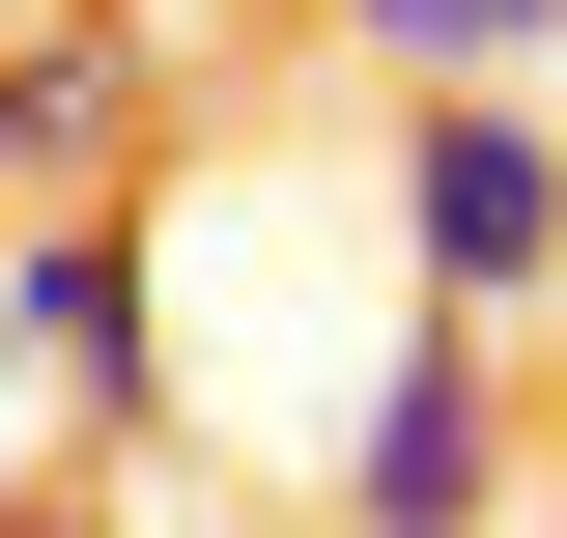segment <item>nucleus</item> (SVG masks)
Returning a JSON list of instances; mask_svg holds the SVG:
<instances>
[{
	"mask_svg": "<svg viewBox=\"0 0 567 538\" xmlns=\"http://www.w3.org/2000/svg\"><path fill=\"white\" fill-rule=\"evenodd\" d=\"M341 58L369 85H539L567 29H539V0H341Z\"/></svg>",
	"mask_w": 567,
	"mask_h": 538,
	"instance_id": "4",
	"label": "nucleus"
},
{
	"mask_svg": "<svg viewBox=\"0 0 567 538\" xmlns=\"http://www.w3.org/2000/svg\"><path fill=\"white\" fill-rule=\"evenodd\" d=\"M539 29H567V0H539Z\"/></svg>",
	"mask_w": 567,
	"mask_h": 538,
	"instance_id": "7",
	"label": "nucleus"
},
{
	"mask_svg": "<svg viewBox=\"0 0 567 538\" xmlns=\"http://www.w3.org/2000/svg\"><path fill=\"white\" fill-rule=\"evenodd\" d=\"M0 397H58V425H171L142 199H29V227H0Z\"/></svg>",
	"mask_w": 567,
	"mask_h": 538,
	"instance_id": "2",
	"label": "nucleus"
},
{
	"mask_svg": "<svg viewBox=\"0 0 567 538\" xmlns=\"http://www.w3.org/2000/svg\"><path fill=\"white\" fill-rule=\"evenodd\" d=\"M0 538H29V482H0Z\"/></svg>",
	"mask_w": 567,
	"mask_h": 538,
	"instance_id": "6",
	"label": "nucleus"
},
{
	"mask_svg": "<svg viewBox=\"0 0 567 538\" xmlns=\"http://www.w3.org/2000/svg\"><path fill=\"white\" fill-rule=\"evenodd\" d=\"M511 425H539V397H511V340L425 312L398 369L341 397V538H511Z\"/></svg>",
	"mask_w": 567,
	"mask_h": 538,
	"instance_id": "3",
	"label": "nucleus"
},
{
	"mask_svg": "<svg viewBox=\"0 0 567 538\" xmlns=\"http://www.w3.org/2000/svg\"><path fill=\"white\" fill-rule=\"evenodd\" d=\"M398 256H425V312H454V340L539 312V256H567V142H539V85H398Z\"/></svg>",
	"mask_w": 567,
	"mask_h": 538,
	"instance_id": "1",
	"label": "nucleus"
},
{
	"mask_svg": "<svg viewBox=\"0 0 567 538\" xmlns=\"http://www.w3.org/2000/svg\"><path fill=\"white\" fill-rule=\"evenodd\" d=\"M539 369H567V256H539Z\"/></svg>",
	"mask_w": 567,
	"mask_h": 538,
	"instance_id": "5",
	"label": "nucleus"
}]
</instances>
